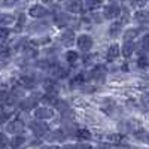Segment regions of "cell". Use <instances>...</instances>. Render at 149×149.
Listing matches in <instances>:
<instances>
[{
    "label": "cell",
    "instance_id": "37",
    "mask_svg": "<svg viewBox=\"0 0 149 149\" xmlns=\"http://www.w3.org/2000/svg\"><path fill=\"white\" fill-rule=\"evenodd\" d=\"M63 149H76V146H73V145H67V146H64Z\"/></svg>",
    "mask_w": 149,
    "mask_h": 149
},
{
    "label": "cell",
    "instance_id": "35",
    "mask_svg": "<svg viewBox=\"0 0 149 149\" xmlns=\"http://www.w3.org/2000/svg\"><path fill=\"white\" fill-rule=\"evenodd\" d=\"M8 119V113L6 112H0V124H2L3 121H6Z\"/></svg>",
    "mask_w": 149,
    "mask_h": 149
},
{
    "label": "cell",
    "instance_id": "27",
    "mask_svg": "<svg viewBox=\"0 0 149 149\" xmlns=\"http://www.w3.org/2000/svg\"><path fill=\"white\" fill-rule=\"evenodd\" d=\"M10 55V48L9 46H0V57L8 58Z\"/></svg>",
    "mask_w": 149,
    "mask_h": 149
},
{
    "label": "cell",
    "instance_id": "31",
    "mask_svg": "<svg viewBox=\"0 0 149 149\" xmlns=\"http://www.w3.org/2000/svg\"><path fill=\"white\" fill-rule=\"evenodd\" d=\"M76 149H93V146L88 145V143H82V145H78Z\"/></svg>",
    "mask_w": 149,
    "mask_h": 149
},
{
    "label": "cell",
    "instance_id": "23",
    "mask_svg": "<svg viewBox=\"0 0 149 149\" xmlns=\"http://www.w3.org/2000/svg\"><path fill=\"white\" fill-rule=\"evenodd\" d=\"M119 31H121V22H115V24H112L110 29H109V34H110V36H116Z\"/></svg>",
    "mask_w": 149,
    "mask_h": 149
},
{
    "label": "cell",
    "instance_id": "4",
    "mask_svg": "<svg viewBox=\"0 0 149 149\" xmlns=\"http://www.w3.org/2000/svg\"><path fill=\"white\" fill-rule=\"evenodd\" d=\"M119 14H121V8H119L118 5H115V3L107 5V6L104 8V17H106V18H109V19L116 18Z\"/></svg>",
    "mask_w": 149,
    "mask_h": 149
},
{
    "label": "cell",
    "instance_id": "28",
    "mask_svg": "<svg viewBox=\"0 0 149 149\" xmlns=\"http://www.w3.org/2000/svg\"><path fill=\"white\" fill-rule=\"evenodd\" d=\"M148 63H149V61H148L146 57H140V58L137 60V66H139L140 69H145V67L148 66Z\"/></svg>",
    "mask_w": 149,
    "mask_h": 149
},
{
    "label": "cell",
    "instance_id": "10",
    "mask_svg": "<svg viewBox=\"0 0 149 149\" xmlns=\"http://www.w3.org/2000/svg\"><path fill=\"white\" fill-rule=\"evenodd\" d=\"M121 52H119V46L115 43V45H112L110 48H109V51H107V60H115V58H118V55H119Z\"/></svg>",
    "mask_w": 149,
    "mask_h": 149
},
{
    "label": "cell",
    "instance_id": "26",
    "mask_svg": "<svg viewBox=\"0 0 149 149\" xmlns=\"http://www.w3.org/2000/svg\"><path fill=\"white\" fill-rule=\"evenodd\" d=\"M9 146V140H8V137L2 133L0 134V149H6Z\"/></svg>",
    "mask_w": 149,
    "mask_h": 149
},
{
    "label": "cell",
    "instance_id": "2",
    "mask_svg": "<svg viewBox=\"0 0 149 149\" xmlns=\"http://www.w3.org/2000/svg\"><path fill=\"white\" fill-rule=\"evenodd\" d=\"M78 48L81 49V51H90V49L93 48V39H91V36L88 34H81L78 37Z\"/></svg>",
    "mask_w": 149,
    "mask_h": 149
},
{
    "label": "cell",
    "instance_id": "14",
    "mask_svg": "<svg viewBox=\"0 0 149 149\" xmlns=\"http://www.w3.org/2000/svg\"><path fill=\"white\" fill-rule=\"evenodd\" d=\"M133 51H134V43L133 42H125L124 43V46H122V55L124 57L128 58L133 54Z\"/></svg>",
    "mask_w": 149,
    "mask_h": 149
},
{
    "label": "cell",
    "instance_id": "30",
    "mask_svg": "<svg viewBox=\"0 0 149 149\" xmlns=\"http://www.w3.org/2000/svg\"><path fill=\"white\" fill-rule=\"evenodd\" d=\"M22 26H24V15H21V17H19V21H18V26H17V31H19V30L22 29Z\"/></svg>",
    "mask_w": 149,
    "mask_h": 149
},
{
    "label": "cell",
    "instance_id": "8",
    "mask_svg": "<svg viewBox=\"0 0 149 149\" xmlns=\"http://www.w3.org/2000/svg\"><path fill=\"white\" fill-rule=\"evenodd\" d=\"M19 82H21L22 88H33L34 84H36L34 78H31V76H22V78L19 79Z\"/></svg>",
    "mask_w": 149,
    "mask_h": 149
},
{
    "label": "cell",
    "instance_id": "18",
    "mask_svg": "<svg viewBox=\"0 0 149 149\" xmlns=\"http://www.w3.org/2000/svg\"><path fill=\"white\" fill-rule=\"evenodd\" d=\"M64 133H63V130H55V131H52L51 133V136H49V140H64Z\"/></svg>",
    "mask_w": 149,
    "mask_h": 149
},
{
    "label": "cell",
    "instance_id": "21",
    "mask_svg": "<svg viewBox=\"0 0 149 149\" xmlns=\"http://www.w3.org/2000/svg\"><path fill=\"white\" fill-rule=\"evenodd\" d=\"M85 79H86L85 73H79V74H76V76L72 79V85H81V84L85 82Z\"/></svg>",
    "mask_w": 149,
    "mask_h": 149
},
{
    "label": "cell",
    "instance_id": "7",
    "mask_svg": "<svg viewBox=\"0 0 149 149\" xmlns=\"http://www.w3.org/2000/svg\"><path fill=\"white\" fill-rule=\"evenodd\" d=\"M29 14H30L33 18H43V17H46V15H48V10H46L43 6L34 5V6H31V8H30Z\"/></svg>",
    "mask_w": 149,
    "mask_h": 149
},
{
    "label": "cell",
    "instance_id": "22",
    "mask_svg": "<svg viewBox=\"0 0 149 149\" xmlns=\"http://www.w3.org/2000/svg\"><path fill=\"white\" fill-rule=\"evenodd\" d=\"M76 134H78L79 139H85V140L91 139V133H90L88 130H85V128H79V130L76 131Z\"/></svg>",
    "mask_w": 149,
    "mask_h": 149
},
{
    "label": "cell",
    "instance_id": "1",
    "mask_svg": "<svg viewBox=\"0 0 149 149\" xmlns=\"http://www.w3.org/2000/svg\"><path fill=\"white\" fill-rule=\"evenodd\" d=\"M29 127H30V130L33 131V134L34 136H37V137H43L45 134H48V131H49V127L46 125L45 122H37V121H33V122H30L29 124Z\"/></svg>",
    "mask_w": 149,
    "mask_h": 149
},
{
    "label": "cell",
    "instance_id": "34",
    "mask_svg": "<svg viewBox=\"0 0 149 149\" xmlns=\"http://www.w3.org/2000/svg\"><path fill=\"white\" fill-rule=\"evenodd\" d=\"M143 46L149 51V34H148V36H145V39H143Z\"/></svg>",
    "mask_w": 149,
    "mask_h": 149
},
{
    "label": "cell",
    "instance_id": "9",
    "mask_svg": "<svg viewBox=\"0 0 149 149\" xmlns=\"http://www.w3.org/2000/svg\"><path fill=\"white\" fill-rule=\"evenodd\" d=\"M73 40H74L73 31H70V30L63 31V34H61V42H63L64 45H70V43H73Z\"/></svg>",
    "mask_w": 149,
    "mask_h": 149
},
{
    "label": "cell",
    "instance_id": "33",
    "mask_svg": "<svg viewBox=\"0 0 149 149\" xmlns=\"http://www.w3.org/2000/svg\"><path fill=\"white\" fill-rule=\"evenodd\" d=\"M15 2H17V0H3L2 5H3V6H12Z\"/></svg>",
    "mask_w": 149,
    "mask_h": 149
},
{
    "label": "cell",
    "instance_id": "5",
    "mask_svg": "<svg viewBox=\"0 0 149 149\" xmlns=\"http://www.w3.org/2000/svg\"><path fill=\"white\" fill-rule=\"evenodd\" d=\"M34 116L37 119H51L54 116V112L49 107H37L34 110Z\"/></svg>",
    "mask_w": 149,
    "mask_h": 149
},
{
    "label": "cell",
    "instance_id": "6",
    "mask_svg": "<svg viewBox=\"0 0 149 149\" xmlns=\"http://www.w3.org/2000/svg\"><path fill=\"white\" fill-rule=\"evenodd\" d=\"M82 2L81 0H69V2L66 3V9L69 12H72V14H81L82 12Z\"/></svg>",
    "mask_w": 149,
    "mask_h": 149
},
{
    "label": "cell",
    "instance_id": "24",
    "mask_svg": "<svg viewBox=\"0 0 149 149\" xmlns=\"http://www.w3.org/2000/svg\"><path fill=\"white\" fill-rule=\"evenodd\" d=\"M85 5L90 9H95L102 5V0H85Z\"/></svg>",
    "mask_w": 149,
    "mask_h": 149
},
{
    "label": "cell",
    "instance_id": "15",
    "mask_svg": "<svg viewBox=\"0 0 149 149\" xmlns=\"http://www.w3.org/2000/svg\"><path fill=\"white\" fill-rule=\"evenodd\" d=\"M104 73H106V69H104V66H97L93 72H91V74H93V78H95V79H103L104 78Z\"/></svg>",
    "mask_w": 149,
    "mask_h": 149
},
{
    "label": "cell",
    "instance_id": "3",
    "mask_svg": "<svg viewBox=\"0 0 149 149\" xmlns=\"http://www.w3.org/2000/svg\"><path fill=\"white\" fill-rule=\"evenodd\" d=\"M24 128H26V125H24V122L19 121V119L10 121V122H9V125H8V131H9V133H14L15 136H18L19 133H22Z\"/></svg>",
    "mask_w": 149,
    "mask_h": 149
},
{
    "label": "cell",
    "instance_id": "29",
    "mask_svg": "<svg viewBox=\"0 0 149 149\" xmlns=\"http://www.w3.org/2000/svg\"><path fill=\"white\" fill-rule=\"evenodd\" d=\"M9 30L6 27H0V39H6V37L9 36Z\"/></svg>",
    "mask_w": 149,
    "mask_h": 149
},
{
    "label": "cell",
    "instance_id": "19",
    "mask_svg": "<svg viewBox=\"0 0 149 149\" xmlns=\"http://www.w3.org/2000/svg\"><path fill=\"white\" fill-rule=\"evenodd\" d=\"M79 58V55H78V52L76 51H69L67 54H66V60H67V63H76V60Z\"/></svg>",
    "mask_w": 149,
    "mask_h": 149
},
{
    "label": "cell",
    "instance_id": "12",
    "mask_svg": "<svg viewBox=\"0 0 149 149\" xmlns=\"http://www.w3.org/2000/svg\"><path fill=\"white\" fill-rule=\"evenodd\" d=\"M24 143H26V137H24V136H15V137L10 140V148L17 149V148L22 146Z\"/></svg>",
    "mask_w": 149,
    "mask_h": 149
},
{
    "label": "cell",
    "instance_id": "25",
    "mask_svg": "<svg viewBox=\"0 0 149 149\" xmlns=\"http://www.w3.org/2000/svg\"><path fill=\"white\" fill-rule=\"evenodd\" d=\"M107 140L112 142V143H119L122 140V136L121 134H109L107 136Z\"/></svg>",
    "mask_w": 149,
    "mask_h": 149
},
{
    "label": "cell",
    "instance_id": "36",
    "mask_svg": "<svg viewBox=\"0 0 149 149\" xmlns=\"http://www.w3.org/2000/svg\"><path fill=\"white\" fill-rule=\"evenodd\" d=\"M136 2H137V5H139V6H143V5L148 2V0H136Z\"/></svg>",
    "mask_w": 149,
    "mask_h": 149
},
{
    "label": "cell",
    "instance_id": "11",
    "mask_svg": "<svg viewBox=\"0 0 149 149\" xmlns=\"http://www.w3.org/2000/svg\"><path fill=\"white\" fill-rule=\"evenodd\" d=\"M42 102L46 103V104H52V106H55V104H58V97H57V94L48 93V94L42 98Z\"/></svg>",
    "mask_w": 149,
    "mask_h": 149
},
{
    "label": "cell",
    "instance_id": "20",
    "mask_svg": "<svg viewBox=\"0 0 149 149\" xmlns=\"http://www.w3.org/2000/svg\"><path fill=\"white\" fill-rule=\"evenodd\" d=\"M137 34H139V30H134V29L127 30L125 34H124V37H125V42H131V39H134Z\"/></svg>",
    "mask_w": 149,
    "mask_h": 149
},
{
    "label": "cell",
    "instance_id": "17",
    "mask_svg": "<svg viewBox=\"0 0 149 149\" xmlns=\"http://www.w3.org/2000/svg\"><path fill=\"white\" fill-rule=\"evenodd\" d=\"M136 19H137L139 22H148L149 21V12H146V10L136 12Z\"/></svg>",
    "mask_w": 149,
    "mask_h": 149
},
{
    "label": "cell",
    "instance_id": "32",
    "mask_svg": "<svg viewBox=\"0 0 149 149\" xmlns=\"http://www.w3.org/2000/svg\"><path fill=\"white\" fill-rule=\"evenodd\" d=\"M8 93L6 91H0V102H6V98H8Z\"/></svg>",
    "mask_w": 149,
    "mask_h": 149
},
{
    "label": "cell",
    "instance_id": "13",
    "mask_svg": "<svg viewBox=\"0 0 149 149\" xmlns=\"http://www.w3.org/2000/svg\"><path fill=\"white\" fill-rule=\"evenodd\" d=\"M36 104H37V100H36V98H34V97H29L27 100H24L19 106H21V109L26 110V109H33Z\"/></svg>",
    "mask_w": 149,
    "mask_h": 149
},
{
    "label": "cell",
    "instance_id": "16",
    "mask_svg": "<svg viewBox=\"0 0 149 149\" xmlns=\"http://www.w3.org/2000/svg\"><path fill=\"white\" fill-rule=\"evenodd\" d=\"M15 21V18L9 14H0V26H8Z\"/></svg>",
    "mask_w": 149,
    "mask_h": 149
}]
</instances>
